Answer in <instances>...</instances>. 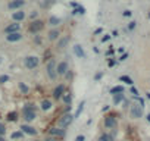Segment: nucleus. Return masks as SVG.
Masks as SVG:
<instances>
[{"label":"nucleus","mask_w":150,"mask_h":141,"mask_svg":"<svg viewBox=\"0 0 150 141\" xmlns=\"http://www.w3.org/2000/svg\"><path fill=\"white\" fill-rule=\"evenodd\" d=\"M83 109H84V102H81V104L78 106V109H77V112H75V115H74V119H77L80 115H81V112H83Z\"/></svg>","instance_id":"c85d7f7f"},{"label":"nucleus","mask_w":150,"mask_h":141,"mask_svg":"<svg viewBox=\"0 0 150 141\" xmlns=\"http://www.w3.org/2000/svg\"><path fill=\"white\" fill-rule=\"evenodd\" d=\"M38 63H40V59H38L37 56H27V57L24 59V65H25V68H28V69L37 68Z\"/></svg>","instance_id":"f03ea898"},{"label":"nucleus","mask_w":150,"mask_h":141,"mask_svg":"<svg viewBox=\"0 0 150 141\" xmlns=\"http://www.w3.org/2000/svg\"><path fill=\"white\" fill-rule=\"evenodd\" d=\"M68 41H69V37H63V38H60V40L57 41V47H59V49H63V47L66 46Z\"/></svg>","instance_id":"5701e85b"},{"label":"nucleus","mask_w":150,"mask_h":141,"mask_svg":"<svg viewBox=\"0 0 150 141\" xmlns=\"http://www.w3.org/2000/svg\"><path fill=\"white\" fill-rule=\"evenodd\" d=\"M25 18V13L22 12V11H15L13 13H12V19L15 21V22H19V21H22Z\"/></svg>","instance_id":"2eb2a0df"},{"label":"nucleus","mask_w":150,"mask_h":141,"mask_svg":"<svg viewBox=\"0 0 150 141\" xmlns=\"http://www.w3.org/2000/svg\"><path fill=\"white\" fill-rule=\"evenodd\" d=\"M18 87H19V90H21L24 94H27V93H28V85H27L25 82H19V85H18Z\"/></svg>","instance_id":"c756f323"},{"label":"nucleus","mask_w":150,"mask_h":141,"mask_svg":"<svg viewBox=\"0 0 150 141\" xmlns=\"http://www.w3.org/2000/svg\"><path fill=\"white\" fill-rule=\"evenodd\" d=\"M72 13H81V15H83V13H86V9H84L83 6H78V8L75 9V11H74Z\"/></svg>","instance_id":"2f4dec72"},{"label":"nucleus","mask_w":150,"mask_h":141,"mask_svg":"<svg viewBox=\"0 0 150 141\" xmlns=\"http://www.w3.org/2000/svg\"><path fill=\"white\" fill-rule=\"evenodd\" d=\"M124 16H131V11H124Z\"/></svg>","instance_id":"58836bf2"},{"label":"nucleus","mask_w":150,"mask_h":141,"mask_svg":"<svg viewBox=\"0 0 150 141\" xmlns=\"http://www.w3.org/2000/svg\"><path fill=\"white\" fill-rule=\"evenodd\" d=\"M74 53H75V56L80 57V59H86V57H87V54H86L83 46H80V44H75V46H74Z\"/></svg>","instance_id":"9d476101"},{"label":"nucleus","mask_w":150,"mask_h":141,"mask_svg":"<svg viewBox=\"0 0 150 141\" xmlns=\"http://www.w3.org/2000/svg\"><path fill=\"white\" fill-rule=\"evenodd\" d=\"M22 112H35V104H33V103H27V104L22 107Z\"/></svg>","instance_id":"412c9836"},{"label":"nucleus","mask_w":150,"mask_h":141,"mask_svg":"<svg viewBox=\"0 0 150 141\" xmlns=\"http://www.w3.org/2000/svg\"><path fill=\"white\" fill-rule=\"evenodd\" d=\"M49 24H50L52 27H56V25L60 24V19H59L57 16H50V18H49Z\"/></svg>","instance_id":"4be33fe9"},{"label":"nucleus","mask_w":150,"mask_h":141,"mask_svg":"<svg viewBox=\"0 0 150 141\" xmlns=\"http://www.w3.org/2000/svg\"><path fill=\"white\" fill-rule=\"evenodd\" d=\"M19 30H21V24L12 22V24H9V25L5 28V32H6V34H12V32H19Z\"/></svg>","instance_id":"1a4fd4ad"},{"label":"nucleus","mask_w":150,"mask_h":141,"mask_svg":"<svg viewBox=\"0 0 150 141\" xmlns=\"http://www.w3.org/2000/svg\"><path fill=\"white\" fill-rule=\"evenodd\" d=\"M129 91H131V94H132L134 97H138V91H137V88H134V87H131V90H129Z\"/></svg>","instance_id":"72a5a7b5"},{"label":"nucleus","mask_w":150,"mask_h":141,"mask_svg":"<svg viewBox=\"0 0 150 141\" xmlns=\"http://www.w3.org/2000/svg\"><path fill=\"white\" fill-rule=\"evenodd\" d=\"M103 123H105V126H106V128H109V129H113V128H116V125H118V121H116V118H115L113 115H108V116H105V121H103Z\"/></svg>","instance_id":"0eeeda50"},{"label":"nucleus","mask_w":150,"mask_h":141,"mask_svg":"<svg viewBox=\"0 0 150 141\" xmlns=\"http://www.w3.org/2000/svg\"><path fill=\"white\" fill-rule=\"evenodd\" d=\"M65 134H66L65 129H62V128H59V126H53V128L49 129V135H50V137H54V138H57V140L63 138Z\"/></svg>","instance_id":"423d86ee"},{"label":"nucleus","mask_w":150,"mask_h":141,"mask_svg":"<svg viewBox=\"0 0 150 141\" xmlns=\"http://www.w3.org/2000/svg\"><path fill=\"white\" fill-rule=\"evenodd\" d=\"M119 81H122V82H125V84H128V85H132V84H134V81H132L129 77H127V75L119 77Z\"/></svg>","instance_id":"b1692460"},{"label":"nucleus","mask_w":150,"mask_h":141,"mask_svg":"<svg viewBox=\"0 0 150 141\" xmlns=\"http://www.w3.org/2000/svg\"><path fill=\"white\" fill-rule=\"evenodd\" d=\"M68 63L66 62H59L57 65H56V74L57 75H66V72H68Z\"/></svg>","instance_id":"6e6552de"},{"label":"nucleus","mask_w":150,"mask_h":141,"mask_svg":"<svg viewBox=\"0 0 150 141\" xmlns=\"http://www.w3.org/2000/svg\"><path fill=\"white\" fill-rule=\"evenodd\" d=\"M99 141H115V135H113V134L103 132V134L99 137Z\"/></svg>","instance_id":"f3484780"},{"label":"nucleus","mask_w":150,"mask_h":141,"mask_svg":"<svg viewBox=\"0 0 150 141\" xmlns=\"http://www.w3.org/2000/svg\"><path fill=\"white\" fill-rule=\"evenodd\" d=\"M49 40L50 41H54V40H57L59 37H60V32H59V30H52L50 32H49Z\"/></svg>","instance_id":"6ab92c4d"},{"label":"nucleus","mask_w":150,"mask_h":141,"mask_svg":"<svg viewBox=\"0 0 150 141\" xmlns=\"http://www.w3.org/2000/svg\"><path fill=\"white\" fill-rule=\"evenodd\" d=\"M44 141H59V140H57V138H54V137H50V135H49Z\"/></svg>","instance_id":"c9c22d12"},{"label":"nucleus","mask_w":150,"mask_h":141,"mask_svg":"<svg viewBox=\"0 0 150 141\" xmlns=\"http://www.w3.org/2000/svg\"><path fill=\"white\" fill-rule=\"evenodd\" d=\"M8 81H9V77L8 75H2V77H0V84H5Z\"/></svg>","instance_id":"473e14b6"},{"label":"nucleus","mask_w":150,"mask_h":141,"mask_svg":"<svg viewBox=\"0 0 150 141\" xmlns=\"http://www.w3.org/2000/svg\"><path fill=\"white\" fill-rule=\"evenodd\" d=\"M129 115L132 119H140L143 116V107L140 104H132L129 109Z\"/></svg>","instance_id":"39448f33"},{"label":"nucleus","mask_w":150,"mask_h":141,"mask_svg":"<svg viewBox=\"0 0 150 141\" xmlns=\"http://www.w3.org/2000/svg\"><path fill=\"white\" fill-rule=\"evenodd\" d=\"M116 63V60H109V66H113Z\"/></svg>","instance_id":"79ce46f5"},{"label":"nucleus","mask_w":150,"mask_h":141,"mask_svg":"<svg viewBox=\"0 0 150 141\" xmlns=\"http://www.w3.org/2000/svg\"><path fill=\"white\" fill-rule=\"evenodd\" d=\"M25 5V0H12L9 3V9L11 11H19V8H22Z\"/></svg>","instance_id":"f8f14e48"},{"label":"nucleus","mask_w":150,"mask_h":141,"mask_svg":"<svg viewBox=\"0 0 150 141\" xmlns=\"http://www.w3.org/2000/svg\"><path fill=\"white\" fill-rule=\"evenodd\" d=\"M34 18H37V12H33L31 13V19H34Z\"/></svg>","instance_id":"a19ab883"},{"label":"nucleus","mask_w":150,"mask_h":141,"mask_svg":"<svg viewBox=\"0 0 150 141\" xmlns=\"http://www.w3.org/2000/svg\"><path fill=\"white\" fill-rule=\"evenodd\" d=\"M5 134H6V126L5 123L0 122V137H5Z\"/></svg>","instance_id":"7c9ffc66"},{"label":"nucleus","mask_w":150,"mask_h":141,"mask_svg":"<svg viewBox=\"0 0 150 141\" xmlns=\"http://www.w3.org/2000/svg\"><path fill=\"white\" fill-rule=\"evenodd\" d=\"M84 140H86V137H84V135H78L77 138H75V141H84Z\"/></svg>","instance_id":"e433bc0d"},{"label":"nucleus","mask_w":150,"mask_h":141,"mask_svg":"<svg viewBox=\"0 0 150 141\" xmlns=\"http://www.w3.org/2000/svg\"><path fill=\"white\" fill-rule=\"evenodd\" d=\"M135 28V22H129V25H128V30H134Z\"/></svg>","instance_id":"4c0bfd02"},{"label":"nucleus","mask_w":150,"mask_h":141,"mask_svg":"<svg viewBox=\"0 0 150 141\" xmlns=\"http://www.w3.org/2000/svg\"><path fill=\"white\" fill-rule=\"evenodd\" d=\"M63 94H65V85H63V84H59V85L54 88V91H53V97H54L56 100H59V99H62Z\"/></svg>","instance_id":"9b49d317"},{"label":"nucleus","mask_w":150,"mask_h":141,"mask_svg":"<svg viewBox=\"0 0 150 141\" xmlns=\"http://www.w3.org/2000/svg\"><path fill=\"white\" fill-rule=\"evenodd\" d=\"M40 107H41V110L47 112V110H50V109H52V102H50V100H47V99H44V100H41Z\"/></svg>","instance_id":"a211bd4d"},{"label":"nucleus","mask_w":150,"mask_h":141,"mask_svg":"<svg viewBox=\"0 0 150 141\" xmlns=\"http://www.w3.org/2000/svg\"><path fill=\"white\" fill-rule=\"evenodd\" d=\"M22 116H24V119H25L27 122H33V121L37 118L35 112H22Z\"/></svg>","instance_id":"dca6fc26"},{"label":"nucleus","mask_w":150,"mask_h":141,"mask_svg":"<svg viewBox=\"0 0 150 141\" xmlns=\"http://www.w3.org/2000/svg\"><path fill=\"white\" fill-rule=\"evenodd\" d=\"M56 62L53 60V59H50L49 60V63H47V66H46V70H47V75H49V78L50 80H54L56 77H57V74H56Z\"/></svg>","instance_id":"7ed1b4c3"},{"label":"nucleus","mask_w":150,"mask_h":141,"mask_svg":"<svg viewBox=\"0 0 150 141\" xmlns=\"http://www.w3.org/2000/svg\"><path fill=\"white\" fill-rule=\"evenodd\" d=\"M124 93V87L122 85H116V87H112L110 88V94H122Z\"/></svg>","instance_id":"aec40b11"},{"label":"nucleus","mask_w":150,"mask_h":141,"mask_svg":"<svg viewBox=\"0 0 150 141\" xmlns=\"http://www.w3.org/2000/svg\"><path fill=\"white\" fill-rule=\"evenodd\" d=\"M62 99H63L65 104H69V106H71V102H72V96H71V93H65V94L62 96Z\"/></svg>","instance_id":"393cba45"},{"label":"nucleus","mask_w":150,"mask_h":141,"mask_svg":"<svg viewBox=\"0 0 150 141\" xmlns=\"http://www.w3.org/2000/svg\"><path fill=\"white\" fill-rule=\"evenodd\" d=\"M149 18H150V15H149Z\"/></svg>","instance_id":"de8ad7c7"},{"label":"nucleus","mask_w":150,"mask_h":141,"mask_svg":"<svg viewBox=\"0 0 150 141\" xmlns=\"http://www.w3.org/2000/svg\"><path fill=\"white\" fill-rule=\"evenodd\" d=\"M124 100V93L122 94H115L113 96V104H119Z\"/></svg>","instance_id":"a878e982"},{"label":"nucleus","mask_w":150,"mask_h":141,"mask_svg":"<svg viewBox=\"0 0 150 141\" xmlns=\"http://www.w3.org/2000/svg\"><path fill=\"white\" fill-rule=\"evenodd\" d=\"M35 141H40V140H35Z\"/></svg>","instance_id":"49530a36"},{"label":"nucleus","mask_w":150,"mask_h":141,"mask_svg":"<svg viewBox=\"0 0 150 141\" xmlns=\"http://www.w3.org/2000/svg\"><path fill=\"white\" fill-rule=\"evenodd\" d=\"M16 119H18V113H16V112H9V113H8V121L15 122Z\"/></svg>","instance_id":"bb28decb"},{"label":"nucleus","mask_w":150,"mask_h":141,"mask_svg":"<svg viewBox=\"0 0 150 141\" xmlns=\"http://www.w3.org/2000/svg\"><path fill=\"white\" fill-rule=\"evenodd\" d=\"M21 131H22V134H27V135H37V129L30 125H22Z\"/></svg>","instance_id":"4468645a"},{"label":"nucleus","mask_w":150,"mask_h":141,"mask_svg":"<svg viewBox=\"0 0 150 141\" xmlns=\"http://www.w3.org/2000/svg\"><path fill=\"white\" fill-rule=\"evenodd\" d=\"M6 40H8L9 43L21 41V40H22V34H21V32H12V34H8V35H6Z\"/></svg>","instance_id":"ddd939ff"},{"label":"nucleus","mask_w":150,"mask_h":141,"mask_svg":"<svg viewBox=\"0 0 150 141\" xmlns=\"http://www.w3.org/2000/svg\"><path fill=\"white\" fill-rule=\"evenodd\" d=\"M22 137H24L22 131H16V132H12V134H11V138H12V140H19V138H22Z\"/></svg>","instance_id":"cd10ccee"},{"label":"nucleus","mask_w":150,"mask_h":141,"mask_svg":"<svg viewBox=\"0 0 150 141\" xmlns=\"http://www.w3.org/2000/svg\"><path fill=\"white\" fill-rule=\"evenodd\" d=\"M146 96H147V99H149V100H150V93H147V94H146Z\"/></svg>","instance_id":"a18cd8bd"},{"label":"nucleus","mask_w":150,"mask_h":141,"mask_svg":"<svg viewBox=\"0 0 150 141\" xmlns=\"http://www.w3.org/2000/svg\"><path fill=\"white\" fill-rule=\"evenodd\" d=\"M43 28H44V22H43V21H40V19H35V21H33V22L30 24V27H28L30 32H33V34H37V32H40Z\"/></svg>","instance_id":"20e7f679"},{"label":"nucleus","mask_w":150,"mask_h":141,"mask_svg":"<svg viewBox=\"0 0 150 141\" xmlns=\"http://www.w3.org/2000/svg\"><path fill=\"white\" fill-rule=\"evenodd\" d=\"M127 57H128V53H124V54H122V56H121V59H119V60H121V62H122V60H125V59H127Z\"/></svg>","instance_id":"ea45409f"},{"label":"nucleus","mask_w":150,"mask_h":141,"mask_svg":"<svg viewBox=\"0 0 150 141\" xmlns=\"http://www.w3.org/2000/svg\"><path fill=\"white\" fill-rule=\"evenodd\" d=\"M146 119H147V122H150V113H147V115H146Z\"/></svg>","instance_id":"37998d69"},{"label":"nucleus","mask_w":150,"mask_h":141,"mask_svg":"<svg viewBox=\"0 0 150 141\" xmlns=\"http://www.w3.org/2000/svg\"><path fill=\"white\" fill-rule=\"evenodd\" d=\"M0 141H6V138L5 137H0Z\"/></svg>","instance_id":"c03bdc74"},{"label":"nucleus","mask_w":150,"mask_h":141,"mask_svg":"<svg viewBox=\"0 0 150 141\" xmlns=\"http://www.w3.org/2000/svg\"><path fill=\"white\" fill-rule=\"evenodd\" d=\"M72 121H74V115H71V113H63V115L57 119V126L62 128V129H65V128H68V126L72 123Z\"/></svg>","instance_id":"f257e3e1"},{"label":"nucleus","mask_w":150,"mask_h":141,"mask_svg":"<svg viewBox=\"0 0 150 141\" xmlns=\"http://www.w3.org/2000/svg\"><path fill=\"white\" fill-rule=\"evenodd\" d=\"M109 38H110V35H108V34H105V35L102 37V41H103V43H106V41H109Z\"/></svg>","instance_id":"f704fd0d"}]
</instances>
